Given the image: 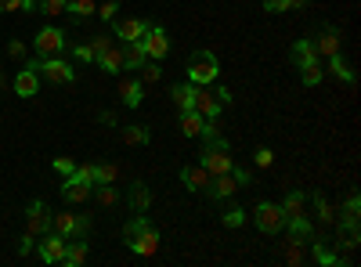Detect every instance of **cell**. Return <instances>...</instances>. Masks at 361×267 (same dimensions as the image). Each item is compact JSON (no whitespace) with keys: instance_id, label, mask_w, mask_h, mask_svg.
<instances>
[{"instance_id":"1","label":"cell","mask_w":361,"mask_h":267,"mask_svg":"<svg viewBox=\"0 0 361 267\" xmlns=\"http://www.w3.org/2000/svg\"><path fill=\"white\" fill-rule=\"evenodd\" d=\"M221 76V62H217V54L214 51H192L188 58V80L195 87H209Z\"/></svg>"},{"instance_id":"2","label":"cell","mask_w":361,"mask_h":267,"mask_svg":"<svg viewBox=\"0 0 361 267\" xmlns=\"http://www.w3.org/2000/svg\"><path fill=\"white\" fill-rule=\"evenodd\" d=\"M29 69H37L51 83H73L76 80V69L66 62V58H58V54H40V62H29Z\"/></svg>"},{"instance_id":"3","label":"cell","mask_w":361,"mask_h":267,"mask_svg":"<svg viewBox=\"0 0 361 267\" xmlns=\"http://www.w3.org/2000/svg\"><path fill=\"white\" fill-rule=\"evenodd\" d=\"M199 163L209 170V177H217V173H231L235 159H231V148H228V141H217V144H202Z\"/></svg>"},{"instance_id":"4","label":"cell","mask_w":361,"mask_h":267,"mask_svg":"<svg viewBox=\"0 0 361 267\" xmlns=\"http://www.w3.org/2000/svg\"><path fill=\"white\" fill-rule=\"evenodd\" d=\"M253 224H257L264 235H279V231L286 228L282 206H279V202H260V206H253Z\"/></svg>"},{"instance_id":"5","label":"cell","mask_w":361,"mask_h":267,"mask_svg":"<svg viewBox=\"0 0 361 267\" xmlns=\"http://www.w3.org/2000/svg\"><path fill=\"white\" fill-rule=\"evenodd\" d=\"M51 231L66 235V239H83L90 231V217L87 213H51Z\"/></svg>"},{"instance_id":"6","label":"cell","mask_w":361,"mask_h":267,"mask_svg":"<svg viewBox=\"0 0 361 267\" xmlns=\"http://www.w3.org/2000/svg\"><path fill=\"white\" fill-rule=\"evenodd\" d=\"M141 47L148 54V62H159V58H166L170 51V40H166V29L159 22H148V33L141 37Z\"/></svg>"},{"instance_id":"7","label":"cell","mask_w":361,"mask_h":267,"mask_svg":"<svg viewBox=\"0 0 361 267\" xmlns=\"http://www.w3.org/2000/svg\"><path fill=\"white\" fill-rule=\"evenodd\" d=\"M69 239L66 235H58V231H44L40 235V242H37V253L44 263H62V253H66Z\"/></svg>"},{"instance_id":"8","label":"cell","mask_w":361,"mask_h":267,"mask_svg":"<svg viewBox=\"0 0 361 267\" xmlns=\"http://www.w3.org/2000/svg\"><path fill=\"white\" fill-rule=\"evenodd\" d=\"M44 231H51V213H47V206L40 199H33V202L25 206V235L40 239Z\"/></svg>"},{"instance_id":"9","label":"cell","mask_w":361,"mask_h":267,"mask_svg":"<svg viewBox=\"0 0 361 267\" xmlns=\"http://www.w3.org/2000/svg\"><path fill=\"white\" fill-rule=\"evenodd\" d=\"M66 40H69V37H66V29H58V25H44L40 33H37V40H33V44H37V51H40V54H58V51H66Z\"/></svg>"},{"instance_id":"10","label":"cell","mask_w":361,"mask_h":267,"mask_svg":"<svg viewBox=\"0 0 361 267\" xmlns=\"http://www.w3.org/2000/svg\"><path fill=\"white\" fill-rule=\"evenodd\" d=\"M90 192H94V185H90V181H83V177H80L76 170L66 177V185H62V199H66L69 206H80V202H87V199H90Z\"/></svg>"},{"instance_id":"11","label":"cell","mask_w":361,"mask_h":267,"mask_svg":"<svg viewBox=\"0 0 361 267\" xmlns=\"http://www.w3.org/2000/svg\"><path fill=\"white\" fill-rule=\"evenodd\" d=\"M112 33L119 37V40H141L145 33H148V18H112Z\"/></svg>"},{"instance_id":"12","label":"cell","mask_w":361,"mask_h":267,"mask_svg":"<svg viewBox=\"0 0 361 267\" xmlns=\"http://www.w3.org/2000/svg\"><path fill=\"white\" fill-rule=\"evenodd\" d=\"M311 40H314L318 54H325V58L340 54V44H343V37H340V29H336V25H322V29H318V37H311Z\"/></svg>"},{"instance_id":"13","label":"cell","mask_w":361,"mask_h":267,"mask_svg":"<svg viewBox=\"0 0 361 267\" xmlns=\"http://www.w3.org/2000/svg\"><path fill=\"white\" fill-rule=\"evenodd\" d=\"M209 199H217V202H224V199H231L235 192H238V181L231 173H217V177H209V185L202 188Z\"/></svg>"},{"instance_id":"14","label":"cell","mask_w":361,"mask_h":267,"mask_svg":"<svg viewBox=\"0 0 361 267\" xmlns=\"http://www.w3.org/2000/svg\"><path fill=\"white\" fill-rule=\"evenodd\" d=\"M119 98H123L127 108H137L145 101V83L137 76H123V80H119Z\"/></svg>"},{"instance_id":"15","label":"cell","mask_w":361,"mask_h":267,"mask_svg":"<svg viewBox=\"0 0 361 267\" xmlns=\"http://www.w3.org/2000/svg\"><path fill=\"white\" fill-rule=\"evenodd\" d=\"M289 58H293V66H296V69H304V66H314V62H318V58H322V54H318V47H314V40L307 37V40H296V44H293V51H289Z\"/></svg>"},{"instance_id":"16","label":"cell","mask_w":361,"mask_h":267,"mask_svg":"<svg viewBox=\"0 0 361 267\" xmlns=\"http://www.w3.org/2000/svg\"><path fill=\"white\" fill-rule=\"evenodd\" d=\"M37 91H40V73L37 69H18V76H15V94L18 98H37Z\"/></svg>"},{"instance_id":"17","label":"cell","mask_w":361,"mask_h":267,"mask_svg":"<svg viewBox=\"0 0 361 267\" xmlns=\"http://www.w3.org/2000/svg\"><path fill=\"white\" fill-rule=\"evenodd\" d=\"M221 101H217V94H209L206 87H195V112L202 116V120H217L221 116Z\"/></svg>"},{"instance_id":"18","label":"cell","mask_w":361,"mask_h":267,"mask_svg":"<svg viewBox=\"0 0 361 267\" xmlns=\"http://www.w3.org/2000/svg\"><path fill=\"white\" fill-rule=\"evenodd\" d=\"M286 231H289V242H296V246H307V242L314 239L307 217H289V221H286Z\"/></svg>"},{"instance_id":"19","label":"cell","mask_w":361,"mask_h":267,"mask_svg":"<svg viewBox=\"0 0 361 267\" xmlns=\"http://www.w3.org/2000/svg\"><path fill=\"white\" fill-rule=\"evenodd\" d=\"M180 185H185L188 192H202L209 185V170L202 163L199 166H185V170H180Z\"/></svg>"},{"instance_id":"20","label":"cell","mask_w":361,"mask_h":267,"mask_svg":"<svg viewBox=\"0 0 361 267\" xmlns=\"http://www.w3.org/2000/svg\"><path fill=\"white\" fill-rule=\"evenodd\" d=\"M148 62V54H145V47H141V40H127L123 44V69H141Z\"/></svg>"},{"instance_id":"21","label":"cell","mask_w":361,"mask_h":267,"mask_svg":"<svg viewBox=\"0 0 361 267\" xmlns=\"http://www.w3.org/2000/svg\"><path fill=\"white\" fill-rule=\"evenodd\" d=\"M148 228H152V221H148L145 213H134V217L123 224V242H127V246H134V242L141 239V235H145Z\"/></svg>"},{"instance_id":"22","label":"cell","mask_w":361,"mask_h":267,"mask_svg":"<svg viewBox=\"0 0 361 267\" xmlns=\"http://www.w3.org/2000/svg\"><path fill=\"white\" fill-rule=\"evenodd\" d=\"M170 98H173V105H177L180 112L195 108V83H177V87H170Z\"/></svg>"},{"instance_id":"23","label":"cell","mask_w":361,"mask_h":267,"mask_svg":"<svg viewBox=\"0 0 361 267\" xmlns=\"http://www.w3.org/2000/svg\"><path fill=\"white\" fill-rule=\"evenodd\" d=\"M127 202H130V210L134 213H145L148 206H152V192H148V185H130V192H127Z\"/></svg>"},{"instance_id":"24","label":"cell","mask_w":361,"mask_h":267,"mask_svg":"<svg viewBox=\"0 0 361 267\" xmlns=\"http://www.w3.org/2000/svg\"><path fill=\"white\" fill-rule=\"evenodd\" d=\"M127 249H134L137 256H156V249H159V231H156V228H148L141 239H137L134 246H127Z\"/></svg>"},{"instance_id":"25","label":"cell","mask_w":361,"mask_h":267,"mask_svg":"<svg viewBox=\"0 0 361 267\" xmlns=\"http://www.w3.org/2000/svg\"><path fill=\"white\" fill-rule=\"evenodd\" d=\"M98 66H102L109 76H119V73H123V47H109V51L98 58Z\"/></svg>"},{"instance_id":"26","label":"cell","mask_w":361,"mask_h":267,"mask_svg":"<svg viewBox=\"0 0 361 267\" xmlns=\"http://www.w3.org/2000/svg\"><path fill=\"white\" fill-rule=\"evenodd\" d=\"M87 260V242L83 239H69V246H66V253H62V263L66 267H80Z\"/></svg>"},{"instance_id":"27","label":"cell","mask_w":361,"mask_h":267,"mask_svg":"<svg viewBox=\"0 0 361 267\" xmlns=\"http://www.w3.org/2000/svg\"><path fill=\"white\" fill-rule=\"evenodd\" d=\"M304 210H307V195H304V192H289L286 202H282L286 221H289V217H304Z\"/></svg>"},{"instance_id":"28","label":"cell","mask_w":361,"mask_h":267,"mask_svg":"<svg viewBox=\"0 0 361 267\" xmlns=\"http://www.w3.org/2000/svg\"><path fill=\"white\" fill-rule=\"evenodd\" d=\"M202 116L195 112V108H188V112H180V134L185 137H199V130H202Z\"/></svg>"},{"instance_id":"29","label":"cell","mask_w":361,"mask_h":267,"mask_svg":"<svg viewBox=\"0 0 361 267\" xmlns=\"http://www.w3.org/2000/svg\"><path fill=\"white\" fill-rule=\"evenodd\" d=\"M311 253H314V260L322 263V267H336V263H343L340 260V253H333L325 242H318V239H311Z\"/></svg>"},{"instance_id":"30","label":"cell","mask_w":361,"mask_h":267,"mask_svg":"<svg viewBox=\"0 0 361 267\" xmlns=\"http://www.w3.org/2000/svg\"><path fill=\"white\" fill-rule=\"evenodd\" d=\"M311 202H314V210H318V221H322V224H333V221H336L333 202H329L322 192H311Z\"/></svg>"},{"instance_id":"31","label":"cell","mask_w":361,"mask_h":267,"mask_svg":"<svg viewBox=\"0 0 361 267\" xmlns=\"http://www.w3.org/2000/svg\"><path fill=\"white\" fill-rule=\"evenodd\" d=\"M66 11H69L76 22H83V18H90V15L98 11V4H94V0H69V4H66Z\"/></svg>"},{"instance_id":"32","label":"cell","mask_w":361,"mask_h":267,"mask_svg":"<svg viewBox=\"0 0 361 267\" xmlns=\"http://www.w3.org/2000/svg\"><path fill=\"white\" fill-rule=\"evenodd\" d=\"M123 141L127 144H148L152 141V130L141 127V123H130V127H123Z\"/></svg>"},{"instance_id":"33","label":"cell","mask_w":361,"mask_h":267,"mask_svg":"<svg viewBox=\"0 0 361 267\" xmlns=\"http://www.w3.org/2000/svg\"><path fill=\"white\" fill-rule=\"evenodd\" d=\"M357 217H361V199H357V192H350L347 202H343V217H340V224H357Z\"/></svg>"},{"instance_id":"34","label":"cell","mask_w":361,"mask_h":267,"mask_svg":"<svg viewBox=\"0 0 361 267\" xmlns=\"http://www.w3.org/2000/svg\"><path fill=\"white\" fill-rule=\"evenodd\" d=\"M329 73H333L336 80H343V83H354V69L343 62L340 54H333V58H329Z\"/></svg>"},{"instance_id":"35","label":"cell","mask_w":361,"mask_h":267,"mask_svg":"<svg viewBox=\"0 0 361 267\" xmlns=\"http://www.w3.org/2000/svg\"><path fill=\"white\" fill-rule=\"evenodd\" d=\"M300 80H304V87H318V83L325 80V69H322V62H314V66H304V69H300Z\"/></svg>"},{"instance_id":"36","label":"cell","mask_w":361,"mask_h":267,"mask_svg":"<svg viewBox=\"0 0 361 267\" xmlns=\"http://www.w3.org/2000/svg\"><path fill=\"white\" fill-rule=\"evenodd\" d=\"M116 166L112 163H94V185H112L116 181Z\"/></svg>"},{"instance_id":"37","label":"cell","mask_w":361,"mask_h":267,"mask_svg":"<svg viewBox=\"0 0 361 267\" xmlns=\"http://www.w3.org/2000/svg\"><path fill=\"white\" fill-rule=\"evenodd\" d=\"M66 4H69V0H37V11L47 15V18H54V15L66 11Z\"/></svg>"},{"instance_id":"38","label":"cell","mask_w":361,"mask_h":267,"mask_svg":"<svg viewBox=\"0 0 361 267\" xmlns=\"http://www.w3.org/2000/svg\"><path fill=\"white\" fill-rule=\"evenodd\" d=\"M90 195H94L102 206H116V202H119V195H116L112 185H94V192H90Z\"/></svg>"},{"instance_id":"39","label":"cell","mask_w":361,"mask_h":267,"mask_svg":"<svg viewBox=\"0 0 361 267\" xmlns=\"http://www.w3.org/2000/svg\"><path fill=\"white\" fill-rule=\"evenodd\" d=\"M246 224V210L243 206H228L224 210V228H243Z\"/></svg>"},{"instance_id":"40","label":"cell","mask_w":361,"mask_h":267,"mask_svg":"<svg viewBox=\"0 0 361 267\" xmlns=\"http://www.w3.org/2000/svg\"><path fill=\"white\" fill-rule=\"evenodd\" d=\"M340 242H343L347 249H357V246H361V239H357V224H340Z\"/></svg>"},{"instance_id":"41","label":"cell","mask_w":361,"mask_h":267,"mask_svg":"<svg viewBox=\"0 0 361 267\" xmlns=\"http://www.w3.org/2000/svg\"><path fill=\"white\" fill-rule=\"evenodd\" d=\"M109 47H112V40H109L105 33H98V37H90V51H94V62H98V58H102V54H105Z\"/></svg>"},{"instance_id":"42","label":"cell","mask_w":361,"mask_h":267,"mask_svg":"<svg viewBox=\"0 0 361 267\" xmlns=\"http://www.w3.org/2000/svg\"><path fill=\"white\" fill-rule=\"evenodd\" d=\"M264 11H271V15H282V11H293V0H264Z\"/></svg>"},{"instance_id":"43","label":"cell","mask_w":361,"mask_h":267,"mask_svg":"<svg viewBox=\"0 0 361 267\" xmlns=\"http://www.w3.org/2000/svg\"><path fill=\"white\" fill-rule=\"evenodd\" d=\"M159 80V62H145L141 66V83H156Z\"/></svg>"},{"instance_id":"44","label":"cell","mask_w":361,"mask_h":267,"mask_svg":"<svg viewBox=\"0 0 361 267\" xmlns=\"http://www.w3.org/2000/svg\"><path fill=\"white\" fill-rule=\"evenodd\" d=\"M253 163H257L260 170H267L271 163H275V152H271V148H257V156H253Z\"/></svg>"},{"instance_id":"45","label":"cell","mask_w":361,"mask_h":267,"mask_svg":"<svg viewBox=\"0 0 361 267\" xmlns=\"http://www.w3.org/2000/svg\"><path fill=\"white\" fill-rule=\"evenodd\" d=\"M73 58H76V62H94V51H90V44H76Z\"/></svg>"},{"instance_id":"46","label":"cell","mask_w":361,"mask_h":267,"mask_svg":"<svg viewBox=\"0 0 361 267\" xmlns=\"http://www.w3.org/2000/svg\"><path fill=\"white\" fill-rule=\"evenodd\" d=\"M54 170L62 173V177H69V173L76 170V163H73V159H66V156H58V159H54Z\"/></svg>"},{"instance_id":"47","label":"cell","mask_w":361,"mask_h":267,"mask_svg":"<svg viewBox=\"0 0 361 267\" xmlns=\"http://www.w3.org/2000/svg\"><path fill=\"white\" fill-rule=\"evenodd\" d=\"M33 246H37V239H33V235H22V242H18V256L25 260L29 253H33Z\"/></svg>"},{"instance_id":"48","label":"cell","mask_w":361,"mask_h":267,"mask_svg":"<svg viewBox=\"0 0 361 267\" xmlns=\"http://www.w3.org/2000/svg\"><path fill=\"white\" fill-rule=\"evenodd\" d=\"M116 11H119V4H116V0H105V4L98 8V15H102L105 22H112V18H116Z\"/></svg>"},{"instance_id":"49","label":"cell","mask_w":361,"mask_h":267,"mask_svg":"<svg viewBox=\"0 0 361 267\" xmlns=\"http://www.w3.org/2000/svg\"><path fill=\"white\" fill-rule=\"evenodd\" d=\"M8 54L11 58H25V44L22 40H8Z\"/></svg>"},{"instance_id":"50","label":"cell","mask_w":361,"mask_h":267,"mask_svg":"<svg viewBox=\"0 0 361 267\" xmlns=\"http://www.w3.org/2000/svg\"><path fill=\"white\" fill-rule=\"evenodd\" d=\"M231 177H235L238 185H250V170L246 166H231Z\"/></svg>"},{"instance_id":"51","label":"cell","mask_w":361,"mask_h":267,"mask_svg":"<svg viewBox=\"0 0 361 267\" xmlns=\"http://www.w3.org/2000/svg\"><path fill=\"white\" fill-rule=\"evenodd\" d=\"M217 101L221 105H231V91H228V87H217Z\"/></svg>"},{"instance_id":"52","label":"cell","mask_w":361,"mask_h":267,"mask_svg":"<svg viewBox=\"0 0 361 267\" xmlns=\"http://www.w3.org/2000/svg\"><path fill=\"white\" fill-rule=\"evenodd\" d=\"M0 87H4V73H0Z\"/></svg>"},{"instance_id":"53","label":"cell","mask_w":361,"mask_h":267,"mask_svg":"<svg viewBox=\"0 0 361 267\" xmlns=\"http://www.w3.org/2000/svg\"><path fill=\"white\" fill-rule=\"evenodd\" d=\"M33 4H37V0H33Z\"/></svg>"}]
</instances>
